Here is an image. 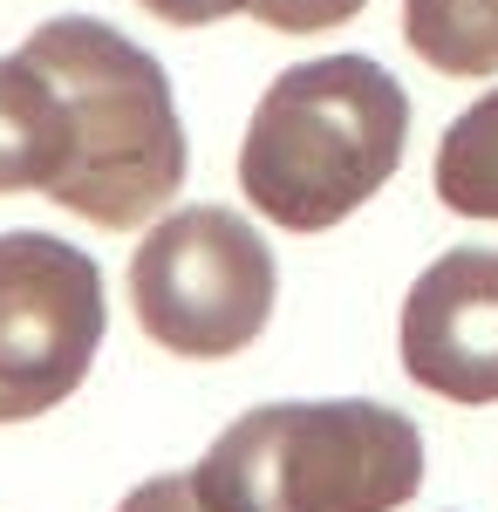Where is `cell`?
I'll use <instances>...</instances> for the list:
<instances>
[{
  "instance_id": "1",
  "label": "cell",
  "mask_w": 498,
  "mask_h": 512,
  "mask_svg": "<svg viewBox=\"0 0 498 512\" xmlns=\"http://www.w3.org/2000/svg\"><path fill=\"white\" fill-rule=\"evenodd\" d=\"M21 55L48 76L69 117V151L48 178V198L103 233L157 219L185 185V123L157 55L89 14L41 21Z\"/></svg>"
},
{
  "instance_id": "2",
  "label": "cell",
  "mask_w": 498,
  "mask_h": 512,
  "mask_svg": "<svg viewBox=\"0 0 498 512\" xmlns=\"http://www.w3.org/2000/svg\"><path fill=\"white\" fill-rule=\"evenodd\" d=\"M410 96L369 55L280 69L239 144V192L287 233H328L403 164Z\"/></svg>"
},
{
  "instance_id": "3",
  "label": "cell",
  "mask_w": 498,
  "mask_h": 512,
  "mask_svg": "<svg viewBox=\"0 0 498 512\" xmlns=\"http://www.w3.org/2000/svg\"><path fill=\"white\" fill-rule=\"evenodd\" d=\"M198 478L232 512H396L423 485V437L389 403H260L232 424Z\"/></svg>"
},
{
  "instance_id": "4",
  "label": "cell",
  "mask_w": 498,
  "mask_h": 512,
  "mask_svg": "<svg viewBox=\"0 0 498 512\" xmlns=\"http://www.w3.org/2000/svg\"><path fill=\"white\" fill-rule=\"evenodd\" d=\"M273 294H280V274H273L267 239L226 205H185L157 219L144 246L130 253L137 328L157 349L192 355V362H226L253 349L273 321Z\"/></svg>"
},
{
  "instance_id": "5",
  "label": "cell",
  "mask_w": 498,
  "mask_h": 512,
  "mask_svg": "<svg viewBox=\"0 0 498 512\" xmlns=\"http://www.w3.org/2000/svg\"><path fill=\"white\" fill-rule=\"evenodd\" d=\"M103 267L48 233H0V424H28L82 390L103 349Z\"/></svg>"
},
{
  "instance_id": "6",
  "label": "cell",
  "mask_w": 498,
  "mask_h": 512,
  "mask_svg": "<svg viewBox=\"0 0 498 512\" xmlns=\"http://www.w3.org/2000/svg\"><path fill=\"white\" fill-rule=\"evenodd\" d=\"M403 369L451 403H498V253L451 246L403 301Z\"/></svg>"
},
{
  "instance_id": "7",
  "label": "cell",
  "mask_w": 498,
  "mask_h": 512,
  "mask_svg": "<svg viewBox=\"0 0 498 512\" xmlns=\"http://www.w3.org/2000/svg\"><path fill=\"white\" fill-rule=\"evenodd\" d=\"M69 151L62 96L28 55H0V192H48Z\"/></svg>"
},
{
  "instance_id": "8",
  "label": "cell",
  "mask_w": 498,
  "mask_h": 512,
  "mask_svg": "<svg viewBox=\"0 0 498 512\" xmlns=\"http://www.w3.org/2000/svg\"><path fill=\"white\" fill-rule=\"evenodd\" d=\"M403 41L437 76H498V0H403Z\"/></svg>"
},
{
  "instance_id": "9",
  "label": "cell",
  "mask_w": 498,
  "mask_h": 512,
  "mask_svg": "<svg viewBox=\"0 0 498 512\" xmlns=\"http://www.w3.org/2000/svg\"><path fill=\"white\" fill-rule=\"evenodd\" d=\"M437 198L458 219H498V89H485L437 144Z\"/></svg>"
},
{
  "instance_id": "10",
  "label": "cell",
  "mask_w": 498,
  "mask_h": 512,
  "mask_svg": "<svg viewBox=\"0 0 498 512\" xmlns=\"http://www.w3.org/2000/svg\"><path fill=\"white\" fill-rule=\"evenodd\" d=\"M116 512H232L212 485L198 472H171V478H151V485H137L130 499Z\"/></svg>"
},
{
  "instance_id": "11",
  "label": "cell",
  "mask_w": 498,
  "mask_h": 512,
  "mask_svg": "<svg viewBox=\"0 0 498 512\" xmlns=\"http://www.w3.org/2000/svg\"><path fill=\"white\" fill-rule=\"evenodd\" d=\"M144 14L171 21V28H205V21H226V14H246L253 0H137Z\"/></svg>"
}]
</instances>
